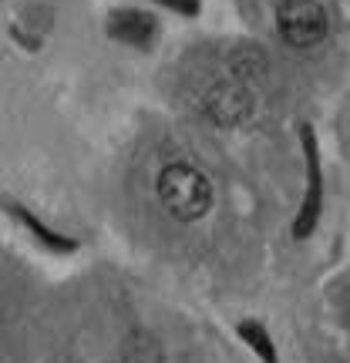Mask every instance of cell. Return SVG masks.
I'll return each mask as SVG.
<instances>
[{
    "mask_svg": "<svg viewBox=\"0 0 350 363\" xmlns=\"http://www.w3.org/2000/svg\"><path fill=\"white\" fill-rule=\"evenodd\" d=\"M158 202L172 219L192 222L202 219L212 206V185L202 172L189 162H172L158 172Z\"/></svg>",
    "mask_w": 350,
    "mask_h": 363,
    "instance_id": "6da1fadb",
    "label": "cell"
},
{
    "mask_svg": "<svg viewBox=\"0 0 350 363\" xmlns=\"http://www.w3.org/2000/svg\"><path fill=\"white\" fill-rule=\"evenodd\" d=\"M276 27L290 48H313L327 38V13L317 0H283Z\"/></svg>",
    "mask_w": 350,
    "mask_h": 363,
    "instance_id": "7a4b0ae2",
    "label": "cell"
},
{
    "mask_svg": "<svg viewBox=\"0 0 350 363\" xmlns=\"http://www.w3.org/2000/svg\"><path fill=\"white\" fill-rule=\"evenodd\" d=\"M202 111L216 125H239L253 111V94L239 81H216L202 98Z\"/></svg>",
    "mask_w": 350,
    "mask_h": 363,
    "instance_id": "3957f363",
    "label": "cell"
}]
</instances>
